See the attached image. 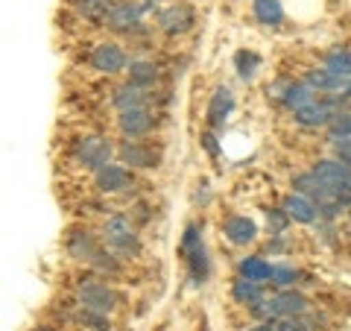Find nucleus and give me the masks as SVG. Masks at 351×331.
<instances>
[{
	"label": "nucleus",
	"instance_id": "nucleus-2",
	"mask_svg": "<svg viewBox=\"0 0 351 331\" xmlns=\"http://www.w3.org/2000/svg\"><path fill=\"white\" fill-rule=\"evenodd\" d=\"M76 299H80L82 311H94L103 317H108L117 308V293L103 279H85L80 284V290H76Z\"/></svg>",
	"mask_w": 351,
	"mask_h": 331
},
{
	"label": "nucleus",
	"instance_id": "nucleus-7",
	"mask_svg": "<svg viewBox=\"0 0 351 331\" xmlns=\"http://www.w3.org/2000/svg\"><path fill=\"white\" fill-rule=\"evenodd\" d=\"M117 129L123 138H147L156 129V115L149 106L126 109V112H117Z\"/></svg>",
	"mask_w": 351,
	"mask_h": 331
},
{
	"label": "nucleus",
	"instance_id": "nucleus-14",
	"mask_svg": "<svg viewBox=\"0 0 351 331\" xmlns=\"http://www.w3.org/2000/svg\"><path fill=\"white\" fill-rule=\"evenodd\" d=\"M232 109H234V94L228 91L226 85H219L211 94V103H208V126H211L214 132H219L226 124V117L232 115Z\"/></svg>",
	"mask_w": 351,
	"mask_h": 331
},
{
	"label": "nucleus",
	"instance_id": "nucleus-11",
	"mask_svg": "<svg viewBox=\"0 0 351 331\" xmlns=\"http://www.w3.org/2000/svg\"><path fill=\"white\" fill-rule=\"evenodd\" d=\"M272 308H276V319H284V317H304L313 305L302 290L284 288L272 293Z\"/></svg>",
	"mask_w": 351,
	"mask_h": 331
},
{
	"label": "nucleus",
	"instance_id": "nucleus-20",
	"mask_svg": "<svg viewBox=\"0 0 351 331\" xmlns=\"http://www.w3.org/2000/svg\"><path fill=\"white\" fill-rule=\"evenodd\" d=\"M237 275L263 284V282H269V275H272V264L263 255H246V258L237 261Z\"/></svg>",
	"mask_w": 351,
	"mask_h": 331
},
{
	"label": "nucleus",
	"instance_id": "nucleus-8",
	"mask_svg": "<svg viewBox=\"0 0 351 331\" xmlns=\"http://www.w3.org/2000/svg\"><path fill=\"white\" fill-rule=\"evenodd\" d=\"M156 24H158V30L164 32V36H182V32H188L196 24V15H193V9L188 3H170L158 12Z\"/></svg>",
	"mask_w": 351,
	"mask_h": 331
},
{
	"label": "nucleus",
	"instance_id": "nucleus-25",
	"mask_svg": "<svg viewBox=\"0 0 351 331\" xmlns=\"http://www.w3.org/2000/svg\"><path fill=\"white\" fill-rule=\"evenodd\" d=\"M188 255V267H191V279L196 284H202L208 279V270H211V264H208V252L202 244H196L191 252H184Z\"/></svg>",
	"mask_w": 351,
	"mask_h": 331
},
{
	"label": "nucleus",
	"instance_id": "nucleus-39",
	"mask_svg": "<svg viewBox=\"0 0 351 331\" xmlns=\"http://www.w3.org/2000/svg\"><path fill=\"white\" fill-rule=\"evenodd\" d=\"M348 226H351V208H348Z\"/></svg>",
	"mask_w": 351,
	"mask_h": 331
},
{
	"label": "nucleus",
	"instance_id": "nucleus-4",
	"mask_svg": "<svg viewBox=\"0 0 351 331\" xmlns=\"http://www.w3.org/2000/svg\"><path fill=\"white\" fill-rule=\"evenodd\" d=\"M152 9V0H114L112 12L106 18V27L114 32H135L141 30V21Z\"/></svg>",
	"mask_w": 351,
	"mask_h": 331
},
{
	"label": "nucleus",
	"instance_id": "nucleus-34",
	"mask_svg": "<svg viewBox=\"0 0 351 331\" xmlns=\"http://www.w3.org/2000/svg\"><path fill=\"white\" fill-rule=\"evenodd\" d=\"M196 187H199V191L193 194V200L199 203V205H208V200H211V194H208V185L202 182V185H196Z\"/></svg>",
	"mask_w": 351,
	"mask_h": 331
},
{
	"label": "nucleus",
	"instance_id": "nucleus-3",
	"mask_svg": "<svg viewBox=\"0 0 351 331\" xmlns=\"http://www.w3.org/2000/svg\"><path fill=\"white\" fill-rule=\"evenodd\" d=\"M112 156H117V150L112 147V141L106 135H85L76 141V147H73L76 164H82L85 170H94V173L106 168V164L112 161Z\"/></svg>",
	"mask_w": 351,
	"mask_h": 331
},
{
	"label": "nucleus",
	"instance_id": "nucleus-26",
	"mask_svg": "<svg viewBox=\"0 0 351 331\" xmlns=\"http://www.w3.org/2000/svg\"><path fill=\"white\" fill-rule=\"evenodd\" d=\"M302 279V273L293 267V264H272V275H269V284L276 290H284V288H295Z\"/></svg>",
	"mask_w": 351,
	"mask_h": 331
},
{
	"label": "nucleus",
	"instance_id": "nucleus-31",
	"mask_svg": "<svg viewBox=\"0 0 351 331\" xmlns=\"http://www.w3.org/2000/svg\"><path fill=\"white\" fill-rule=\"evenodd\" d=\"M276 328L278 331H313L307 326L304 317H284V319H276Z\"/></svg>",
	"mask_w": 351,
	"mask_h": 331
},
{
	"label": "nucleus",
	"instance_id": "nucleus-24",
	"mask_svg": "<svg viewBox=\"0 0 351 331\" xmlns=\"http://www.w3.org/2000/svg\"><path fill=\"white\" fill-rule=\"evenodd\" d=\"M114 0H76V12H80V18L91 21V24H106L108 12H112Z\"/></svg>",
	"mask_w": 351,
	"mask_h": 331
},
{
	"label": "nucleus",
	"instance_id": "nucleus-6",
	"mask_svg": "<svg viewBox=\"0 0 351 331\" xmlns=\"http://www.w3.org/2000/svg\"><path fill=\"white\" fill-rule=\"evenodd\" d=\"M117 161L129 170H149L158 164V150H152V144H144L141 138H126L117 147Z\"/></svg>",
	"mask_w": 351,
	"mask_h": 331
},
{
	"label": "nucleus",
	"instance_id": "nucleus-27",
	"mask_svg": "<svg viewBox=\"0 0 351 331\" xmlns=\"http://www.w3.org/2000/svg\"><path fill=\"white\" fill-rule=\"evenodd\" d=\"M234 68H237V76L243 82L255 80V73L261 68V56H258V53H252V50H240L234 56Z\"/></svg>",
	"mask_w": 351,
	"mask_h": 331
},
{
	"label": "nucleus",
	"instance_id": "nucleus-17",
	"mask_svg": "<svg viewBox=\"0 0 351 331\" xmlns=\"http://www.w3.org/2000/svg\"><path fill=\"white\" fill-rule=\"evenodd\" d=\"M126 76H129L132 85L144 88V91H152V85L158 82V68L149 59H132L129 68H126Z\"/></svg>",
	"mask_w": 351,
	"mask_h": 331
},
{
	"label": "nucleus",
	"instance_id": "nucleus-22",
	"mask_svg": "<svg viewBox=\"0 0 351 331\" xmlns=\"http://www.w3.org/2000/svg\"><path fill=\"white\" fill-rule=\"evenodd\" d=\"M313 100H316V91L304 80H299V82H290L287 85V94H284L281 106L290 109V112H299V109H304L307 103H313Z\"/></svg>",
	"mask_w": 351,
	"mask_h": 331
},
{
	"label": "nucleus",
	"instance_id": "nucleus-32",
	"mask_svg": "<svg viewBox=\"0 0 351 331\" xmlns=\"http://www.w3.org/2000/svg\"><path fill=\"white\" fill-rule=\"evenodd\" d=\"M331 150H334V159H339V161H348V164H351V138L331 141Z\"/></svg>",
	"mask_w": 351,
	"mask_h": 331
},
{
	"label": "nucleus",
	"instance_id": "nucleus-37",
	"mask_svg": "<svg viewBox=\"0 0 351 331\" xmlns=\"http://www.w3.org/2000/svg\"><path fill=\"white\" fill-rule=\"evenodd\" d=\"M346 97H351V80H348V85H346V91H343Z\"/></svg>",
	"mask_w": 351,
	"mask_h": 331
},
{
	"label": "nucleus",
	"instance_id": "nucleus-15",
	"mask_svg": "<svg viewBox=\"0 0 351 331\" xmlns=\"http://www.w3.org/2000/svg\"><path fill=\"white\" fill-rule=\"evenodd\" d=\"M331 117H334V112L325 106V100H313L304 109H299V112H293V120L302 129H325L328 124H331Z\"/></svg>",
	"mask_w": 351,
	"mask_h": 331
},
{
	"label": "nucleus",
	"instance_id": "nucleus-33",
	"mask_svg": "<svg viewBox=\"0 0 351 331\" xmlns=\"http://www.w3.org/2000/svg\"><path fill=\"white\" fill-rule=\"evenodd\" d=\"M202 147H205V152H208V156H217V152H219V144H217V135H214V129H208L205 135H202Z\"/></svg>",
	"mask_w": 351,
	"mask_h": 331
},
{
	"label": "nucleus",
	"instance_id": "nucleus-12",
	"mask_svg": "<svg viewBox=\"0 0 351 331\" xmlns=\"http://www.w3.org/2000/svg\"><path fill=\"white\" fill-rule=\"evenodd\" d=\"M223 235H226L228 244L249 247V244H255L258 240V223L252 217H246V214H232V217L223 220Z\"/></svg>",
	"mask_w": 351,
	"mask_h": 331
},
{
	"label": "nucleus",
	"instance_id": "nucleus-16",
	"mask_svg": "<svg viewBox=\"0 0 351 331\" xmlns=\"http://www.w3.org/2000/svg\"><path fill=\"white\" fill-rule=\"evenodd\" d=\"M252 12H255V21L261 27H269V30H278L284 24V18H287L281 0H255Z\"/></svg>",
	"mask_w": 351,
	"mask_h": 331
},
{
	"label": "nucleus",
	"instance_id": "nucleus-38",
	"mask_svg": "<svg viewBox=\"0 0 351 331\" xmlns=\"http://www.w3.org/2000/svg\"><path fill=\"white\" fill-rule=\"evenodd\" d=\"M348 182H351V164H348Z\"/></svg>",
	"mask_w": 351,
	"mask_h": 331
},
{
	"label": "nucleus",
	"instance_id": "nucleus-19",
	"mask_svg": "<svg viewBox=\"0 0 351 331\" xmlns=\"http://www.w3.org/2000/svg\"><path fill=\"white\" fill-rule=\"evenodd\" d=\"M147 97L149 91H144V88H138V85H120L114 88V94H112V106L117 109V112H126V109H138V106H147Z\"/></svg>",
	"mask_w": 351,
	"mask_h": 331
},
{
	"label": "nucleus",
	"instance_id": "nucleus-35",
	"mask_svg": "<svg viewBox=\"0 0 351 331\" xmlns=\"http://www.w3.org/2000/svg\"><path fill=\"white\" fill-rule=\"evenodd\" d=\"M249 331H278V328H276V319H267V323H258V326H252Z\"/></svg>",
	"mask_w": 351,
	"mask_h": 331
},
{
	"label": "nucleus",
	"instance_id": "nucleus-5",
	"mask_svg": "<svg viewBox=\"0 0 351 331\" xmlns=\"http://www.w3.org/2000/svg\"><path fill=\"white\" fill-rule=\"evenodd\" d=\"M129 56L126 50L120 47L117 41H100L97 47L91 50V56H88V65L97 71V73H106V76H117L129 68Z\"/></svg>",
	"mask_w": 351,
	"mask_h": 331
},
{
	"label": "nucleus",
	"instance_id": "nucleus-9",
	"mask_svg": "<svg viewBox=\"0 0 351 331\" xmlns=\"http://www.w3.org/2000/svg\"><path fill=\"white\" fill-rule=\"evenodd\" d=\"M132 182H135L132 179V170L120 161H108L106 168H100L94 173V185L100 194H123L132 187Z\"/></svg>",
	"mask_w": 351,
	"mask_h": 331
},
{
	"label": "nucleus",
	"instance_id": "nucleus-13",
	"mask_svg": "<svg viewBox=\"0 0 351 331\" xmlns=\"http://www.w3.org/2000/svg\"><path fill=\"white\" fill-rule=\"evenodd\" d=\"M284 212L290 214L293 223H302V226H313V223H319V212H316V203L311 200V196H304V194H287L284 196Z\"/></svg>",
	"mask_w": 351,
	"mask_h": 331
},
{
	"label": "nucleus",
	"instance_id": "nucleus-23",
	"mask_svg": "<svg viewBox=\"0 0 351 331\" xmlns=\"http://www.w3.org/2000/svg\"><path fill=\"white\" fill-rule=\"evenodd\" d=\"M322 68H328L334 76H343V80H351V50L346 47H331L322 59Z\"/></svg>",
	"mask_w": 351,
	"mask_h": 331
},
{
	"label": "nucleus",
	"instance_id": "nucleus-28",
	"mask_svg": "<svg viewBox=\"0 0 351 331\" xmlns=\"http://www.w3.org/2000/svg\"><path fill=\"white\" fill-rule=\"evenodd\" d=\"M328 129V141H339V138H351V112H334L331 124L325 126Z\"/></svg>",
	"mask_w": 351,
	"mask_h": 331
},
{
	"label": "nucleus",
	"instance_id": "nucleus-18",
	"mask_svg": "<svg viewBox=\"0 0 351 331\" xmlns=\"http://www.w3.org/2000/svg\"><path fill=\"white\" fill-rule=\"evenodd\" d=\"M311 170L319 176L325 185H331V187L348 182V161H339V159H319Z\"/></svg>",
	"mask_w": 351,
	"mask_h": 331
},
{
	"label": "nucleus",
	"instance_id": "nucleus-36",
	"mask_svg": "<svg viewBox=\"0 0 351 331\" xmlns=\"http://www.w3.org/2000/svg\"><path fill=\"white\" fill-rule=\"evenodd\" d=\"M36 331H56V328H50V326H38Z\"/></svg>",
	"mask_w": 351,
	"mask_h": 331
},
{
	"label": "nucleus",
	"instance_id": "nucleus-10",
	"mask_svg": "<svg viewBox=\"0 0 351 331\" xmlns=\"http://www.w3.org/2000/svg\"><path fill=\"white\" fill-rule=\"evenodd\" d=\"M64 252L68 258L73 261H82V264H94V258L100 255V240H97L88 229H71L68 238H64Z\"/></svg>",
	"mask_w": 351,
	"mask_h": 331
},
{
	"label": "nucleus",
	"instance_id": "nucleus-29",
	"mask_svg": "<svg viewBox=\"0 0 351 331\" xmlns=\"http://www.w3.org/2000/svg\"><path fill=\"white\" fill-rule=\"evenodd\" d=\"M290 223H293V220H290V214L284 212V208H269V212H267V229H269V238H272V235H284Z\"/></svg>",
	"mask_w": 351,
	"mask_h": 331
},
{
	"label": "nucleus",
	"instance_id": "nucleus-1",
	"mask_svg": "<svg viewBox=\"0 0 351 331\" xmlns=\"http://www.w3.org/2000/svg\"><path fill=\"white\" fill-rule=\"evenodd\" d=\"M103 244H106V249H112L114 255L129 258L138 252L141 240H138V231L132 226V220L123 214H114L103 223Z\"/></svg>",
	"mask_w": 351,
	"mask_h": 331
},
{
	"label": "nucleus",
	"instance_id": "nucleus-21",
	"mask_svg": "<svg viewBox=\"0 0 351 331\" xmlns=\"http://www.w3.org/2000/svg\"><path fill=\"white\" fill-rule=\"evenodd\" d=\"M263 284L261 282H249V279H243V275H237V279L232 282V299L237 302V305H255V302H261L263 299Z\"/></svg>",
	"mask_w": 351,
	"mask_h": 331
},
{
	"label": "nucleus",
	"instance_id": "nucleus-30",
	"mask_svg": "<svg viewBox=\"0 0 351 331\" xmlns=\"http://www.w3.org/2000/svg\"><path fill=\"white\" fill-rule=\"evenodd\" d=\"M91 267H94L97 273L114 275V273H120V255H114L112 249H108V252H100V255L94 258V264H91Z\"/></svg>",
	"mask_w": 351,
	"mask_h": 331
}]
</instances>
